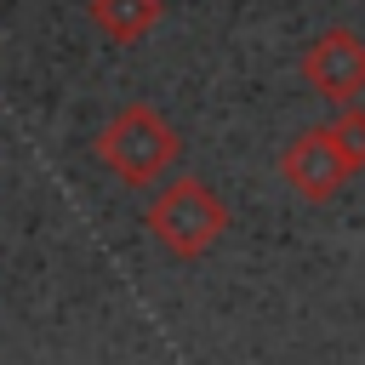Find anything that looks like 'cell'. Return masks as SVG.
Here are the masks:
<instances>
[{
  "label": "cell",
  "mask_w": 365,
  "mask_h": 365,
  "mask_svg": "<svg viewBox=\"0 0 365 365\" xmlns=\"http://www.w3.org/2000/svg\"><path fill=\"white\" fill-rule=\"evenodd\" d=\"M97 160L125 182V188H154L177 160H182V137L177 125L148 108V103H125L103 131H97Z\"/></svg>",
  "instance_id": "1"
},
{
  "label": "cell",
  "mask_w": 365,
  "mask_h": 365,
  "mask_svg": "<svg viewBox=\"0 0 365 365\" xmlns=\"http://www.w3.org/2000/svg\"><path fill=\"white\" fill-rule=\"evenodd\" d=\"M143 222H148V234H154L171 257L194 262V257H205V251L228 234V205H222L200 177H171V182L148 200Z\"/></svg>",
  "instance_id": "2"
},
{
  "label": "cell",
  "mask_w": 365,
  "mask_h": 365,
  "mask_svg": "<svg viewBox=\"0 0 365 365\" xmlns=\"http://www.w3.org/2000/svg\"><path fill=\"white\" fill-rule=\"evenodd\" d=\"M279 177H285V188H297L308 205H325V200H336V194L348 188L354 165L336 154L331 131L314 125V131H297V137L285 143V154H279Z\"/></svg>",
  "instance_id": "3"
},
{
  "label": "cell",
  "mask_w": 365,
  "mask_h": 365,
  "mask_svg": "<svg viewBox=\"0 0 365 365\" xmlns=\"http://www.w3.org/2000/svg\"><path fill=\"white\" fill-rule=\"evenodd\" d=\"M302 80L308 91H319L325 103L348 108L365 91V40L354 29H325L319 40H308L302 51Z\"/></svg>",
  "instance_id": "4"
},
{
  "label": "cell",
  "mask_w": 365,
  "mask_h": 365,
  "mask_svg": "<svg viewBox=\"0 0 365 365\" xmlns=\"http://www.w3.org/2000/svg\"><path fill=\"white\" fill-rule=\"evenodd\" d=\"M97 34L114 46H137L143 34H154V23L165 17V0H91L86 6Z\"/></svg>",
  "instance_id": "5"
},
{
  "label": "cell",
  "mask_w": 365,
  "mask_h": 365,
  "mask_svg": "<svg viewBox=\"0 0 365 365\" xmlns=\"http://www.w3.org/2000/svg\"><path fill=\"white\" fill-rule=\"evenodd\" d=\"M325 131H331L336 154H342L354 171H365V108H354V103H348V108H342V114H336Z\"/></svg>",
  "instance_id": "6"
}]
</instances>
